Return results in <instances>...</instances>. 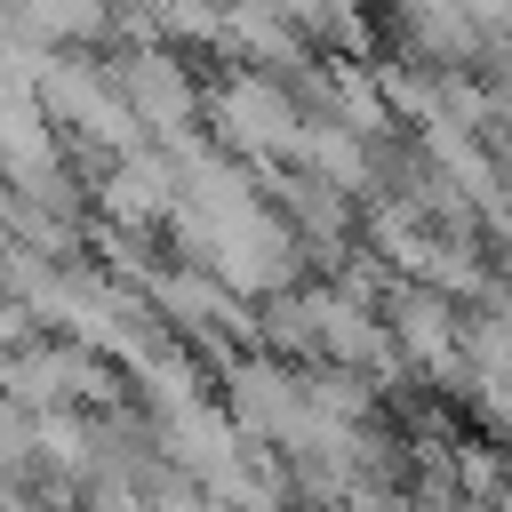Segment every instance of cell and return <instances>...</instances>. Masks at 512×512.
Listing matches in <instances>:
<instances>
[{
  "label": "cell",
  "mask_w": 512,
  "mask_h": 512,
  "mask_svg": "<svg viewBox=\"0 0 512 512\" xmlns=\"http://www.w3.org/2000/svg\"><path fill=\"white\" fill-rule=\"evenodd\" d=\"M152 312H160V320H176V328H192V336H208V328H224V320H232L224 288H216L208 272H184V264L152 272Z\"/></svg>",
  "instance_id": "obj_7"
},
{
  "label": "cell",
  "mask_w": 512,
  "mask_h": 512,
  "mask_svg": "<svg viewBox=\"0 0 512 512\" xmlns=\"http://www.w3.org/2000/svg\"><path fill=\"white\" fill-rule=\"evenodd\" d=\"M208 112H216V136L232 152H280L296 136V112H288V96L272 80H224Z\"/></svg>",
  "instance_id": "obj_5"
},
{
  "label": "cell",
  "mask_w": 512,
  "mask_h": 512,
  "mask_svg": "<svg viewBox=\"0 0 512 512\" xmlns=\"http://www.w3.org/2000/svg\"><path fill=\"white\" fill-rule=\"evenodd\" d=\"M96 208H104L112 224H128V232L176 216V160H160V152H144V144L120 152V160H104V176H96Z\"/></svg>",
  "instance_id": "obj_4"
},
{
  "label": "cell",
  "mask_w": 512,
  "mask_h": 512,
  "mask_svg": "<svg viewBox=\"0 0 512 512\" xmlns=\"http://www.w3.org/2000/svg\"><path fill=\"white\" fill-rule=\"evenodd\" d=\"M8 240H16V192L0 184V256H8Z\"/></svg>",
  "instance_id": "obj_11"
},
{
  "label": "cell",
  "mask_w": 512,
  "mask_h": 512,
  "mask_svg": "<svg viewBox=\"0 0 512 512\" xmlns=\"http://www.w3.org/2000/svg\"><path fill=\"white\" fill-rule=\"evenodd\" d=\"M112 88H120V104H128L136 128H184L192 120V72L168 48H128L112 64Z\"/></svg>",
  "instance_id": "obj_3"
},
{
  "label": "cell",
  "mask_w": 512,
  "mask_h": 512,
  "mask_svg": "<svg viewBox=\"0 0 512 512\" xmlns=\"http://www.w3.org/2000/svg\"><path fill=\"white\" fill-rule=\"evenodd\" d=\"M32 440H40V408H24V400L0 392V472H24L32 464Z\"/></svg>",
  "instance_id": "obj_9"
},
{
  "label": "cell",
  "mask_w": 512,
  "mask_h": 512,
  "mask_svg": "<svg viewBox=\"0 0 512 512\" xmlns=\"http://www.w3.org/2000/svg\"><path fill=\"white\" fill-rule=\"evenodd\" d=\"M72 512H152V496H144L136 480H112V472H96V480L72 496Z\"/></svg>",
  "instance_id": "obj_10"
},
{
  "label": "cell",
  "mask_w": 512,
  "mask_h": 512,
  "mask_svg": "<svg viewBox=\"0 0 512 512\" xmlns=\"http://www.w3.org/2000/svg\"><path fill=\"white\" fill-rule=\"evenodd\" d=\"M0 392L8 400H24V408H104L112 392H120V368L112 360H96L88 344H72V336H32V344H16V352H0Z\"/></svg>",
  "instance_id": "obj_2"
},
{
  "label": "cell",
  "mask_w": 512,
  "mask_h": 512,
  "mask_svg": "<svg viewBox=\"0 0 512 512\" xmlns=\"http://www.w3.org/2000/svg\"><path fill=\"white\" fill-rule=\"evenodd\" d=\"M32 96H40V120L56 128L64 152H72V144H96V152H112V160L136 152V120H128V104H120V88H112L104 64L56 48V56H40Z\"/></svg>",
  "instance_id": "obj_1"
},
{
  "label": "cell",
  "mask_w": 512,
  "mask_h": 512,
  "mask_svg": "<svg viewBox=\"0 0 512 512\" xmlns=\"http://www.w3.org/2000/svg\"><path fill=\"white\" fill-rule=\"evenodd\" d=\"M96 32H112V0H24L16 8V40H32L40 56L80 48Z\"/></svg>",
  "instance_id": "obj_6"
},
{
  "label": "cell",
  "mask_w": 512,
  "mask_h": 512,
  "mask_svg": "<svg viewBox=\"0 0 512 512\" xmlns=\"http://www.w3.org/2000/svg\"><path fill=\"white\" fill-rule=\"evenodd\" d=\"M232 416L248 432H296V384L280 368H232Z\"/></svg>",
  "instance_id": "obj_8"
}]
</instances>
